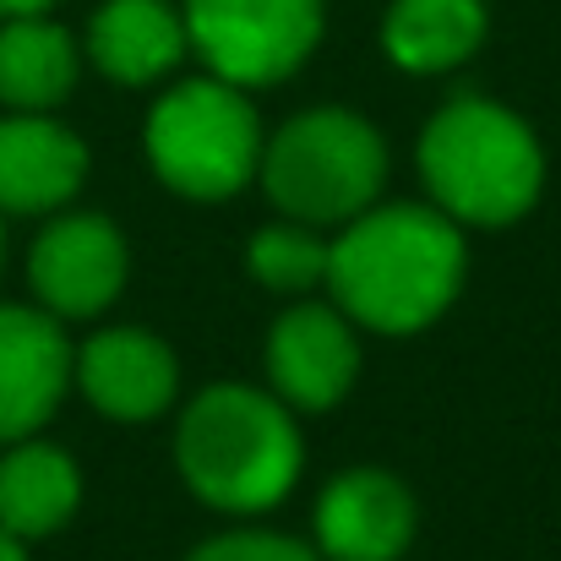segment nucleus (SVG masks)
Returning <instances> with one entry per match:
<instances>
[{
	"mask_svg": "<svg viewBox=\"0 0 561 561\" xmlns=\"http://www.w3.org/2000/svg\"><path fill=\"white\" fill-rule=\"evenodd\" d=\"M148 164L181 196H234L262 164V126L245 93L224 77L170 88L148 115Z\"/></svg>",
	"mask_w": 561,
	"mask_h": 561,
	"instance_id": "nucleus-5",
	"label": "nucleus"
},
{
	"mask_svg": "<svg viewBox=\"0 0 561 561\" xmlns=\"http://www.w3.org/2000/svg\"><path fill=\"white\" fill-rule=\"evenodd\" d=\"M55 0H0V16H44Z\"/></svg>",
	"mask_w": 561,
	"mask_h": 561,
	"instance_id": "nucleus-19",
	"label": "nucleus"
},
{
	"mask_svg": "<svg viewBox=\"0 0 561 561\" xmlns=\"http://www.w3.org/2000/svg\"><path fill=\"white\" fill-rule=\"evenodd\" d=\"M463 284V234L442 207H366L344 224L328 262V289L350 322L376 333H420Z\"/></svg>",
	"mask_w": 561,
	"mask_h": 561,
	"instance_id": "nucleus-1",
	"label": "nucleus"
},
{
	"mask_svg": "<svg viewBox=\"0 0 561 561\" xmlns=\"http://www.w3.org/2000/svg\"><path fill=\"white\" fill-rule=\"evenodd\" d=\"M262 186L295 224H350L387 181V148L355 110H306L262 148Z\"/></svg>",
	"mask_w": 561,
	"mask_h": 561,
	"instance_id": "nucleus-4",
	"label": "nucleus"
},
{
	"mask_svg": "<svg viewBox=\"0 0 561 561\" xmlns=\"http://www.w3.org/2000/svg\"><path fill=\"white\" fill-rule=\"evenodd\" d=\"M328 262H333V245L317 240V229L295 218L256 229L245 245V267L273 295H311L317 284H328Z\"/></svg>",
	"mask_w": 561,
	"mask_h": 561,
	"instance_id": "nucleus-17",
	"label": "nucleus"
},
{
	"mask_svg": "<svg viewBox=\"0 0 561 561\" xmlns=\"http://www.w3.org/2000/svg\"><path fill=\"white\" fill-rule=\"evenodd\" d=\"M27 278L49 317H99L126 284V240L99 213H66L33 240Z\"/></svg>",
	"mask_w": 561,
	"mask_h": 561,
	"instance_id": "nucleus-7",
	"label": "nucleus"
},
{
	"mask_svg": "<svg viewBox=\"0 0 561 561\" xmlns=\"http://www.w3.org/2000/svg\"><path fill=\"white\" fill-rule=\"evenodd\" d=\"M186 561H322L317 551L284 540V535H262V529H245V535H224V540H207L196 546Z\"/></svg>",
	"mask_w": 561,
	"mask_h": 561,
	"instance_id": "nucleus-18",
	"label": "nucleus"
},
{
	"mask_svg": "<svg viewBox=\"0 0 561 561\" xmlns=\"http://www.w3.org/2000/svg\"><path fill=\"white\" fill-rule=\"evenodd\" d=\"M71 344L49 311L0 306V442L33 436L71 381Z\"/></svg>",
	"mask_w": 561,
	"mask_h": 561,
	"instance_id": "nucleus-8",
	"label": "nucleus"
},
{
	"mask_svg": "<svg viewBox=\"0 0 561 561\" xmlns=\"http://www.w3.org/2000/svg\"><path fill=\"white\" fill-rule=\"evenodd\" d=\"M175 458L186 485L218 513H262L300 474V431L284 398L240 381L207 387L181 420Z\"/></svg>",
	"mask_w": 561,
	"mask_h": 561,
	"instance_id": "nucleus-2",
	"label": "nucleus"
},
{
	"mask_svg": "<svg viewBox=\"0 0 561 561\" xmlns=\"http://www.w3.org/2000/svg\"><path fill=\"white\" fill-rule=\"evenodd\" d=\"M88 181V148L44 121L5 115L0 121V213H49L66 207Z\"/></svg>",
	"mask_w": 561,
	"mask_h": 561,
	"instance_id": "nucleus-12",
	"label": "nucleus"
},
{
	"mask_svg": "<svg viewBox=\"0 0 561 561\" xmlns=\"http://www.w3.org/2000/svg\"><path fill=\"white\" fill-rule=\"evenodd\" d=\"M420 181L453 224L496 229L535 207L546 159L513 110L491 99H453L420 137Z\"/></svg>",
	"mask_w": 561,
	"mask_h": 561,
	"instance_id": "nucleus-3",
	"label": "nucleus"
},
{
	"mask_svg": "<svg viewBox=\"0 0 561 561\" xmlns=\"http://www.w3.org/2000/svg\"><path fill=\"white\" fill-rule=\"evenodd\" d=\"M360 371V344L344 311L333 306H289L267 339L273 392L295 409H333Z\"/></svg>",
	"mask_w": 561,
	"mask_h": 561,
	"instance_id": "nucleus-9",
	"label": "nucleus"
},
{
	"mask_svg": "<svg viewBox=\"0 0 561 561\" xmlns=\"http://www.w3.org/2000/svg\"><path fill=\"white\" fill-rule=\"evenodd\" d=\"M77 82V44L44 16H5L0 27V99L16 115L55 110Z\"/></svg>",
	"mask_w": 561,
	"mask_h": 561,
	"instance_id": "nucleus-15",
	"label": "nucleus"
},
{
	"mask_svg": "<svg viewBox=\"0 0 561 561\" xmlns=\"http://www.w3.org/2000/svg\"><path fill=\"white\" fill-rule=\"evenodd\" d=\"M485 38L480 0H392L381 44L403 71H453Z\"/></svg>",
	"mask_w": 561,
	"mask_h": 561,
	"instance_id": "nucleus-16",
	"label": "nucleus"
},
{
	"mask_svg": "<svg viewBox=\"0 0 561 561\" xmlns=\"http://www.w3.org/2000/svg\"><path fill=\"white\" fill-rule=\"evenodd\" d=\"M77 496H82V480L60 447L22 436L0 458V529L11 540L55 535L77 513Z\"/></svg>",
	"mask_w": 561,
	"mask_h": 561,
	"instance_id": "nucleus-14",
	"label": "nucleus"
},
{
	"mask_svg": "<svg viewBox=\"0 0 561 561\" xmlns=\"http://www.w3.org/2000/svg\"><path fill=\"white\" fill-rule=\"evenodd\" d=\"M186 38L234 88L284 82L322 38V0H186Z\"/></svg>",
	"mask_w": 561,
	"mask_h": 561,
	"instance_id": "nucleus-6",
	"label": "nucleus"
},
{
	"mask_svg": "<svg viewBox=\"0 0 561 561\" xmlns=\"http://www.w3.org/2000/svg\"><path fill=\"white\" fill-rule=\"evenodd\" d=\"M0 561H27L22 557V540H11L5 529H0Z\"/></svg>",
	"mask_w": 561,
	"mask_h": 561,
	"instance_id": "nucleus-20",
	"label": "nucleus"
},
{
	"mask_svg": "<svg viewBox=\"0 0 561 561\" xmlns=\"http://www.w3.org/2000/svg\"><path fill=\"white\" fill-rule=\"evenodd\" d=\"M186 16L164 0H104L88 22V55L110 82L148 88L186 60Z\"/></svg>",
	"mask_w": 561,
	"mask_h": 561,
	"instance_id": "nucleus-13",
	"label": "nucleus"
},
{
	"mask_svg": "<svg viewBox=\"0 0 561 561\" xmlns=\"http://www.w3.org/2000/svg\"><path fill=\"white\" fill-rule=\"evenodd\" d=\"M414 540V496L387 469H350L317 502L322 561H398Z\"/></svg>",
	"mask_w": 561,
	"mask_h": 561,
	"instance_id": "nucleus-10",
	"label": "nucleus"
},
{
	"mask_svg": "<svg viewBox=\"0 0 561 561\" xmlns=\"http://www.w3.org/2000/svg\"><path fill=\"white\" fill-rule=\"evenodd\" d=\"M71 376L110 420H153L175 398V355L142 328H110L88 339Z\"/></svg>",
	"mask_w": 561,
	"mask_h": 561,
	"instance_id": "nucleus-11",
	"label": "nucleus"
}]
</instances>
